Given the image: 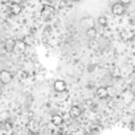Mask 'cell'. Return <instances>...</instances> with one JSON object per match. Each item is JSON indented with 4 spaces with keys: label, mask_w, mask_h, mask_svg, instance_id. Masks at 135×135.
<instances>
[{
    "label": "cell",
    "mask_w": 135,
    "mask_h": 135,
    "mask_svg": "<svg viewBox=\"0 0 135 135\" xmlns=\"http://www.w3.org/2000/svg\"><path fill=\"white\" fill-rule=\"evenodd\" d=\"M69 115H70L72 118H78V117L81 115V109H80L78 106H72L70 110H69Z\"/></svg>",
    "instance_id": "obj_5"
},
{
    "label": "cell",
    "mask_w": 135,
    "mask_h": 135,
    "mask_svg": "<svg viewBox=\"0 0 135 135\" xmlns=\"http://www.w3.org/2000/svg\"><path fill=\"white\" fill-rule=\"evenodd\" d=\"M20 2H21V3H25V2H27V0H20Z\"/></svg>",
    "instance_id": "obj_19"
},
{
    "label": "cell",
    "mask_w": 135,
    "mask_h": 135,
    "mask_svg": "<svg viewBox=\"0 0 135 135\" xmlns=\"http://www.w3.org/2000/svg\"><path fill=\"white\" fill-rule=\"evenodd\" d=\"M25 46H27V45L23 42V40H21V41H17V42H15V48H17L19 50H24V49H25Z\"/></svg>",
    "instance_id": "obj_13"
},
{
    "label": "cell",
    "mask_w": 135,
    "mask_h": 135,
    "mask_svg": "<svg viewBox=\"0 0 135 135\" xmlns=\"http://www.w3.org/2000/svg\"><path fill=\"white\" fill-rule=\"evenodd\" d=\"M85 103H86V105H91V101H90V99H88V101H86Z\"/></svg>",
    "instance_id": "obj_18"
},
{
    "label": "cell",
    "mask_w": 135,
    "mask_h": 135,
    "mask_svg": "<svg viewBox=\"0 0 135 135\" xmlns=\"http://www.w3.org/2000/svg\"><path fill=\"white\" fill-rule=\"evenodd\" d=\"M73 2H81V0H73Z\"/></svg>",
    "instance_id": "obj_21"
},
{
    "label": "cell",
    "mask_w": 135,
    "mask_h": 135,
    "mask_svg": "<svg viewBox=\"0 0 135 135\" xmlns=\"http://www.w3.org/2000/svg\"><path fill=\"white\" fill-rule=\"evenodd\" d=\"M62 122H64V119H62V117H61V115H58V114L52 115V123H53L54 126H61V124H62Z\"/></svg>",
    "instance_id": "obj_7"
},
{
    "label": "cell",
    "mask_w": 135,
    "mask_h": 135,
    "mask_svg": "<svg viewBox=\"0 0 135 135\" xmlns=\"http://www.w3.org/2000/svg\"><path fill=\"white\" fill-rule=\"evenodd\" d=\"M109 2H110L111 4H114V3H117V2H119V0H109Z\"/></svg>",
    "instance_id": "obj_17"
},
{
    "label": "cell",
    "mask_w": 135,
    "mask_h": 135,
    "mask_svg": "<svg viewBox=\"0 0 135 135\" xmlns=\"http://www.w3.org/2000/svg\"><path fill=\"white\" fill-rule=\"evenodd\" d=\"M111 12H113V15H115V16H122V15L126 12V7H124L123 4H120L119 2H117V3L111 4Z\"/></svg>",
    "instance_id": "obj_1"
},
{
    "label": "cell",
    "mask_w": 135,
    "mask_h": 135,
    "mask_svg": "<svg viewBox=\"0 0 135 135\" xmlns=\"http://www.w3.org/2000/svg\"><path fill=\"white\" fill-rule=\"evenodd\" d=\"M88 32H86V36L88 37H94L95 35H97V31H95V28L93 27V28H89V29H86Z\"/></svg>",
    "instance_id": "obj_12"
},
{
    "label": "cell",
    "mask_w": 135,
    "mask_h": 135,
    "mask_svg": "<svg viewBox=\"0 0 135 135\" xmlns=\"http://www.w3.org/2000/svg\"><path fill=\"white\" fill-rule=\"evenodd\" d=\"M53 89H54L56 91H58V93L65 91V90H66V84H65V81H62V80H57V81H54Z\"/></svg>",
    "instance_id": "obj_4"
},
{
    "label": "cell",
    "mask_w": 135,
    "mask_h": 135,
    "mask_svg": "<svg viewBox=\"0 0 135 135\" xmlns=\"http://www.w3.org/2000/svg\"><path fill=\"white\" fill-rule=\"evenodd\" d=\"M81 27L82 28H85V29H89V28H93L94 27V20H93V17H90V16H86V17H82L81 19Z\"/></svg>",
    "instance_id": "obj_3"
},
{
    "label": "cell",
    "mask_w": 135,
    "mask_h": 135,
    "mask_svg": "<svg viewBox=\"0 0 135 135\" xmlns=\"http://www.w3.org/2000/svg\"><path fill=\"white\" fill-rule=\"evenodd\" d=\"M29 128L32 130V131H37V123L36 122H32V123H29Z\"/></svg>",
    "instance_id": "obj_15"
},
{
    "label": "cell",
    "mask_w": 135,
    "mask_h": 135,
    "mask_svg": "<svg viewBox=\"0 0 135 135\" xmlns=\"http://www.w3.org/2000/svg\"><path fill=\"white\" fill-rule=\"evenodd\" d=\"M2 93H3V90H2V89H0V95H2Z\"/></svg>",
    "instance_id": "obj_20"
},
{
    "label": "cell",
    "mask_w": 135,
    "mask_h": 135,
    "mask_svg": "<svg viewBox=\"0 0 135 135\" xmlns=\"http://www.w3.org/2000/svg\"><path fill=\"white\" fill-rule=\"evenodd\" d=\"M23 42H24L27 46H29V45L33 44V37H32L31 35H25V36L23 37Z\"/></svg>",
    "instance_id": "obj_10"
},
{
    "label": "cell",
    "mask_w": 135,
    "mask_h": 135,
    "mask_svg": "<svg viewBox=\"0 0 135 135\" xmlns=\"http://www.w3.org/2000/svg\"><path fill=\"white\" fill-rule=\"evenodd\" d=\"M109 95V93H107V88H105V86H101V88H98L97 89V97L98 98H106Z\"/></svg>",
    "instance_id": "obj_6"
},
{
    "label": "cell",
    "mask_w": 135,
    "mask_h": 135,
    "mask_svg": "<svg viewBox=\"0 0 135 135\" xmlns=\"http://www.w3.org/2000/svg\"><path fill=\"white\" fill-rule=\"evenodd\" d=\"M97 21H98V24H99L101 27H106V25H107V19H106L105 16H99V17L97 19Z\"/></svg>",
    "instance_id": "obj_11"
},
{
    "label": "cell",
    "mask_w": 135,
    "mask_h": 135,
    "mask_svg": "<svg viewBox=\"0 0 135 135\" xmlns=\"http://www.w3.org/2000/svg\"><path fill=\"white\" fill-rule=\"evenodd\" d=\"M15 42H16V41H15L13 38L7 40V42H6V49H7V50H9V52H11V50H13V49H15Z\"/></svg>",
    "instance_id": "obj_9"
},
{
    "label": "cell",
    "mask_w": 135,
    "mask_h": 135,
    "mask_svg": "<svg viewBox=\"0 0 135 135\" xmlns=\"http://www.w3.org/2000/svg\"><path fill=\"white\" fill-rule=\"evenodd\" d=\"M9 118V111H3V113H0V119L2 120H7Z\"/></svg>",
    "instance_id": "obj_14"
},
{
    "label": "cell",
    "mask_w": 135,
    "mask_h": 135,
    "mask_svg": "<svg viewBox=\"0 0 135 135\" xmlns=\"http://www.w3.org/2000/svg\"><path fill=\"white\" fill-rule=\"evenodd\" d=\"M119 3H120V4H123V6L126 7V6L131 4V0H119Z\"/></svg>",
    "instance_id": "obj_16"
},
{
    "label": "cell",
    "mask_w": 135,
    "mask_h": 135,
    "mask_svg": "<svg viewBox=\"0 0 135 135\" xmlns=\"http://www.w3.org/2000/svg\"><path fill=\"white\" fill-rule=\"evenodd\" d=\"M11 80H12V74H11L9 70L4 69V70L0 72V82H2V84H9Z\"/></svg>",
    "instance_id": "obj_2"
},
{
    "label": "cell",
    "mask_w": 135,
    "mask_h": 135,
    "mask_svg": "<svg viewBox=\"0 0 135 135\" xmlns=\"http://www.w3.org/2000/svg\"><path fill=\"white\" fill-rule=\"evenodd\" d=\"M11 12H12L13 15H19V13L21 12V7H20V4H17V3H12V4H11Z\"/></svg>",
    "instance_id": "obj_8"
}]
</instances>
